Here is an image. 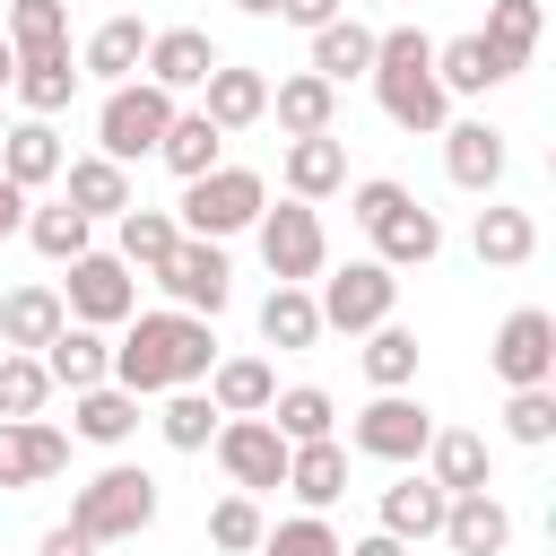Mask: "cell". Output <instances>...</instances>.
<instances>
[{
    "label": "cell",
    "instance_id": "obj_1",
    "mask_svg": "<svg viewBox=\"0 0 556 556\" xmlns=\"http://www.w3.org/2000/svg\"><path fill=\"white\" fill-rule=\"evenodd\" d=\"M208 365H217V330L200 321V313H130V330H122V348H113V382L130 391V400H165V391H200L208 382Z\"/></svg>",
    "mask_w": 556,
    "mask_h": 556
},
{
    "label": "cell",
    "instance_id": "obj_2",
    "mask_svg": "<svg viewBox=\"0 0 556 556\" xmlns=\"http://www.w3.org/2000/svg\"><path fill=\"white\" fill-rule=\"evenodd\" d=\"M374 96L400 130H443L452 122V96L434 78V35L426 26H374Z\"/></svg>",
    "mask_w": 556,
    "mask_h": 556
},
{
    "label": "cell",
    "instance_id": "obj_3",
    "mask_svg": "<svg viewBox=\"0 0 556 556\" xmlns=\"http://www.w3.org/2000/svg\"><path fill=\"white\" fill-rule=\"evenodd\" d=\"M356 226L374 235V261L382 269H426L434 252H443V217L408 191V182H391V174H374V182H356Z\"/></svg>",
    "mask_w": 556,
    "mask_h": 556
},
{
    "label": "cell",
    "instance_id": "obj_4",
    "mask_svg": "<svg viewBox=\"0 0 556 556\" xmlns=\"http://www.w3.org/2000/svg\"><path fill=\"white\" fill-rule=\"evenodd\" d=\"M148 521H156V478H148V469H130V460L96 469V478L78 486V504H70V530H78V539H96V547L139 539Z\"/></svg>",
    "mask_w": 556,
    "mask_h": 556
},
{
    "label": "cell",
    "instance_id": "obj_5",
    "mask_svg": "<svg viewBox=\"0 0 556 556\" xmlns=\"http://www.w3.org/2000/svg\"><path fill=\"white\" fill-rule=\"evenodd\" d=\"M261 208H269V182H261L252 165H217V174L182 182V208H174V226H182L191 243H226V235H243Z\"/></svg>",
    "mask_w": 556,
    "mask_h": 556
},
{
    "label": "cell",
    "instance_id": "obj_6",
    "mask_svg": "<svg viewBox=\"0 0 556 556\" xmlns=\"http://www.w3.org/2000/svg\"><path fill=\"white\" fill-rule=\"evenodd\" d=\"M165 122H174V96L148 87V78H122V87H104V104H96V156H113V165L156 156Z\"/></svg>",
    "mask_w": 556,
    "mask_h": 556
},
{
    "label": "cell",
    "instance_id": "obj_7",
    "mask_svg": "<svg viewBox=\"0 0 556 556\" xmlns=\"http://www.w3.org/2000/svg\"><path fill=\"white\" fill-rule=\"evenodd\" d=\"M252 235H261V261H269L278 287H304V278H321V261H330V235H321V208H313V200L261 208Z\"/></svg>",
    "mask_w": 556,
    "mask_h": 556
},
{
    "label": "cell",
    "instance_id": "obj_8",
    "mask_svg": "<svg viewBox=\"0 0 556 556\" xmlns=\"http://www.w3.org/2000/svg\"><path fill=\"white\" fill-rule=\"evenodd\" d=\"M348 443H356L365 460L408 469V460H426V443H434V408H426V400H408V391H374V400L356 408Z\"/></svg>",
    "mask_w": 556,
    "mask_h": 556
},
{
    "label": "cell",
    "instance_id": "obj_9",
    "mask_svg": "<svg viewBox=\"0 0 556 556\" xmlns=\"http://www.w3.org/2000/svg\"><path fill=\"white\" fill-rule=\"evenodd\" d=\"M391 304H400V269H382V261H348V269H330L321 295H313L321 330H382Z\"/></svg>",
    "mask_w": 556,
    "mask_h": 556
},
{
    "label": "cell",
    "instance_id": "obj_10",
    "mask_svg": "<svg viewBox=\"0 0 556 556\" xmlns=\"http://www.w3.org/2000/svg\"><path fill=\"white\" fill-rule=\"evenodd\" d=\"M61 313L87 321V330H113V321L139 313V278H130L113 252H78V261H70V287H61Z\"/></svg>",
    "mask_w": 556,
    "mask_h": 556
},
{
    "label": "cell",
    "instance_id": "obj_11",
    "mask_svg": "<svg viewBox=\"0 0 556 556\" xmlns=\"http://www.w3.org/2000/svg\"><path fill=\"white\" fill-rule=\"evenodd\" d=\"M486 365H495V382H504V391H539V382H556V313H539V304L504 313V330H495Z\"/></svg>",
    "mask_w": 556,
    "mask_h": 556
},
{
    "label": "cell",
    "instance_id": "obj_12",
    "mask_svg": "<svg viewBox=\"0 0 556 556\" xmlns=\"http://www.w3.org/2000/svg\"><path fill=\"white\" fill-rule=\"evenodd\" d=\"M217 469L235 478V495H261V486H287V434L269 417H217Z\"/></svg>",
    "mask_w": 556,
    "mask_h": 556
},
{
    "label": "cell",
    "instance_id": "obj_13",
    "mask_svg": "<svg viewBox=\"0 0 556 556\" xmlns=\"http://www.w3.org/2000/svg\"><path fill=\"white\" fill-rule=\"evenodd\" d=\"M156 287L174 295V313H200V321H217L226 313V295H235V269H226V243H174V261L156 269Z\"/></svg>",
    "mask_w": 556,
    "mask_h": 556
},
{
    "label": "cell",
    "instance_id": "obj_14",
    "mask_svg": "<svg viewBox=\"0 0 556 556\" xmlns=\"http://www.w3.org/2000/svg\"><path fill=\"white\" fill-rule=\"evenodd\" d=\"M208 70H217V43H208V26H156V35H148V61H139V78H148V87H165L174 104H182V96H200V87H208Z\"/></svg>",
    "mask_w": 556,
    "mask_h": 556
},
{
    "label": "cell",
    "instance_id": "obj_15",
    "mask_svg": "<svg viewBox=\"0 0 556 556\" xmlns=\"http://www.w3.org/2000/svg\"><path fill=\"white\" fill-rule=\"evenodd\" d=\"M70 469V434L61 426H43V417H0V486L17 495V486H43V478H61Z\"/></svg>",
    "mask_w": 556,
    "mask_h": 556
},
{
    "label": "cell",
    "instance_id": "obj_16",
    "mask_svg": "<svg viewBox=\"0 0 556 556\" xmlns=\"http://www.w3.org/2000/svg\"><path fill=\"white\" fill-rule=\"evenodd\" d=\"M156 156H165V174H174V182H200V174H217V165H226V130H217L200 104H174V122H165Z\"/></svg>",
    "mask_w": 556,
    "mask_h": 556
},
{
    "label": "cell",
    "instance_id": "obj_17",
    "mask_svg": "<svg viewBox=\"0 0 556 556\" xmlns=\"http://www.w3.org/2000/svg\"><path fill=\"white\" fill-rule=\"evenodd\" d=\"M174 243H182L174 208H148V200H130V208L113 217V261H122V269H139V278H156V269L174 261Z\"/></svg>",
    "mask_w": 556,
    "mask_h": 556
},
{
    "label": "cell",
    "instance_id": "obj_18",
    "mask_svg": "<svg viewBox=\"0 0 556 556\" xmlns=\"http://www.w3.org/2000/svg\"><path fill=\"white\" fill-rule=\"evenodd\" d=\"M61 287H9L0 295V348L9 356H43L52 339H61Z\"/></svg>",
    "mask_w": 556,
    "mask_h": 556
},
{
    "label": "cell",
    "instance_id": "obj_19",
    "mask_svg": "<svg viewBox=\"0 0 556 556\" xmlns=\"http://www.w3.org/2000/svg\"><path fill=\"white\" fill-rule=\"evenodd\" d=\"M287 495H295L304 513H330V504L348 495V443H339V434L287 443Z\"/></svg>",
    "mask_w": 556,
    "mask_h": 556
},
{
    "label": "cell",
    "instance_id": "obj_20",
    "mask_svg": "<svg viewBox=\"0 0 556 556\" xmlns=\"http://www.w3.org/2000/svg\"><path fill=\"white\" fill-rule=\"evenodd\" d=\"M434 539H443L452 556H504V547H513V513L478 486V495H452V504H443V530H434Z\"/></svg>",
    "mask_w": 556,
    "mask_h": 556
},
{
    "label": "cell",
    "instance_id": "obj_21",
    "mask_svg": "<svg viewBox=\"0 0 556 556\" xmlns=\"http://www.w3.org/2000/svg\"><path fill=\"white\" fill-rule=\"evenodd\" d=\"M61 165H70V148H61L52 122H9V130H0V182L43 191V182H61Z\"/></svg>",
    "mask_w": 556,
    "mask_h": 556
},
{
    "label": "cell",
    "instance_id": "obj_22",
    "mask_svg": "<svg viewBox=\"0 0 556 556\" xmlns=\"http://www.w3.org/2000/svg\"><path fill=\"white\" fill-rule=\"evenodd\" d=\"M443 174L486 200V191L504 182V130H486V122H443Z\"/></svg>",
    "mask_w": 556,
    "mask_h": 556
},
{
    "label": "cell",
    "instance_id": "obj_23",
    "mask_svg": "<svg viewBox=\"0 0 556 556\" xmlns=\"http://www.w3.org/2000/svg\"><path fill=\"white\" fill-rule=\"evenodd\" d=\"M61 200L96 226V217H122L139 191H130V165H113V156H70V165H61Z\"/></svg>",
    "mask_w": 556,
    "mask_h": 556
},
{
    "label": "cell",
    "instance_id": "obj_24",
    "mask_svg": "<svg viewBox=\"0 0 556 556\" xmlns=\"http://www.w3.org/2000/svg\"><path fill=\"white\" fill-rule=\"evenodd\" d=\"M43 374H52V391H96V382H113V339L87 321H61V339L43 348Z\"/></svg>",
    "mask_w": 556,
    "mask_h": 556
},
{
    "label": "cell",
    "instance_id": "obj_25",
    "mask_svg": "<svg viewBox=\"0 0 556 556\" xmlns=\"http://www.w3.org/2000/svg\"><path fill=\"white\" fill-rule=\"evenodd\" d=\"M200 113H208V122L235 139V130H252V122L269 113V78H261V70H235V61H217V70H208V87H200Z\"/></svg>",
    "mask_w": 556,
    "mask_h": 556
},
{
    "label": "cell",
    "instance_id": "obj_26",
    "mask_svg": "<svg viewBox=\"0 0 556 556\" xmlns=\"http://www.w3.org/2000/svg\"><path fill=\"white\" fill-rule=\"evenodd\" d=\"M278 182H287V200H330V191L348 182V148H339V130H321V139H287Z\"/></svg>",
    "mask_w": 556,
    "mask_h": 556
},
{
    "label": "cell",
    "instance_id": "obj_27",
    "mask_svg": "<svg viewBox=\"0 0 556 556\" xmlns=\"http://www.w3.org/2000/svg\"><path fill=\"white\" fill-rule=\"evenodd\" d=\"M148 35H156V26H139V17H104V26L87 35V52H78V78H104V87L139 78V61H148Z\"/></svg>",
    "mask_w": 556,
    "mask_h": 556
},
{
    "label": "cell",
    "instance_id": "obj_28",
    "mask_svg": "<svg viewBox=\"0 0 556 556\" xmlns=\"http://www.w3.org/2000/svg\"><path fill=\"white\" fill-rule=\"evenodd\" d=\"M269 113H278V130H287V139H321V130L339 122V87H330V78H313V70H295V78H278V87H269Z\"/></svg>",
    "mask_w": 556,
    "mask_h": 556
},
{
    "label": "cell",
    "instance_id": "obj_29",
    "mask_svg": "<svg viewBox=\"0 0 556 556\" xmlns=\"http://www.w3.org/2000/svg\"><path fill=\"white\" fill-rule=\"evenodd\" d=\"M200 391H208V408H217V417H261V408L278 400V374H269L261 356H217Z\"/></svg>",
    "mask_w": 556,
    "mask_h": 556
},
{
    "label": "cell",
    "instance_id": "obj_30",
    "mask_svg": "<svg viewBox=\"0 0 556 556\" xmlns=\"http://www.w3.org/2000/svg\"><path fill=\"white\" fill-rule=\"evenodd\" d=\"M70 434L78 443H130L139 434V400L122 391V382H96V391H70Z\"/></svg>",
    "mask_w": 556,
    "mask_h": 556
},
{
    "label": "cell",
    "instance_id": "obj_31",
    "mask_svg": "<svg viewBox=\"0 0 556 556\" xmlns=\"http://www.w3.org/2000/svg\"><path fill=\"white\" fill-rule=\"evenodd\" d=\"M9 87H17V104H26V122H52V113H61L70 96H78V61H70V43H61V52H26Z\"/></svg>",
    "mask_w": 556,
    "mask_h": 556
},
{
    "label": "cell",
    "instance_id": "obj_32",
    "mask_svg": "<svg viewBox=\"0 0 556 556\" xmlns=\"http://www.w3.org/2000/svg\"><path fill=\"white\" fill-rule=\"evenodd\" d=\"M469 243H478V261H486V269H521V261L539 252V217H530V208L486 200V208H478V226H469Z\"/></svg>",
    "mask_w": 556,
    "mask_h": 556
},
{
    "label": "cell",
    "instance_id": "obj_33",
    "mask_svg": "<svg viewBox=\"0 0 556 556\" xmlns=\"http://www.w3.org/2000/svg\"><path fill=\"white\" fill-rule=\"evenodd\" d=\"M426 478H434L443 495H478V486H486V434H469V426H434V443H426Z\"/></svg>",
    "mask_w": 556,
    "mask_h": 556
},
{
    "label": "cell",
    "instance_id": "obj_34",
    "mask_svg": "<svg viewBox=\"0 0 556 556\" xmlns=\"http://www.w3.org/2000/svg\"><path fill=\"white\" fill-rule=\"evenodd\" d=\"M443 504H452V495H443L426 469L400 478V486H382V539H400V547H408V539H434V530H443Z\"/></svg>",
    "mask_w": 556,
    "mask_h": 556
},
{
    "label": "cell",
    "instance_id": "obj_35",
    "mask_svg": "<svg viewBox=\"0 0 556 556\" xmlns=\"http://www.w3.org/2000/svg\"><path fill=\"white\" fill-rule=\"evenodd\" d=\"M478 43L504 61V78H513V70H530V52H539V0H486Z\"/></svg>",
    "mask_w": 556,
    "mask_h": 556
},
{
    "label": "cell",
    "instance_id": "obj_36",
    "mask_svg": "<svg viewBox=\"0 0 556 556\" xmlns=\"http://www.w3.org/2000/svg\"><path fill=\"white\" fill-rule=\"evenodd\" d=\"M365 70H374V26H365V17H330V26L313 35V78L339 87V78H365Z\"/></svg>",
    "mask_w": 556,
    "mask_h": 556
},
{
    "label": "cell",
    "instance_id": "obj_37",
    "mask_svg": "<svg viewBox=\"0 0 556 556\" xmlns=\"http://www.w3.org/2000/svg\"><path fill=\"white\" fill-rule=\"evenodd\" d=\"M261 417H269V426H278L287 443H321V434L339 426V400H330L321 382H287V391H278V400L261 408Z\"/></svg>",
    "mask_w": 556,
    "mask_h": 556
},
{
    "label": "cell",
    "instance_id": "obj_38",
    "mask_svg": "<svg viewBox=\"0 0 556 556\" xmlns=\"http://www.w3.org/2000/svg\"><path fill=\"white\" fill-rule=\"evenodd\" d=\"M434 78H443V96H486V87H504V61L478 35H452V43H434Z\"/></svg>",
    "mask_w": 556,
    "mask_h": 556
},
{
    "label": "cell",
    "instance_id": "obj_39",
    "mask_svg": "<svg viewBox=\"0 0 556 556\" xmlns=\"http://www.w3.org/2000/svg\"><path fill=\"white\" fill-rule=\"evenodd\" d=\"M43 261H78V252H96V226L70 208V200H52V208H26V226H17Z\"/></svg>",
    "mask_w": 556,
    "mask_h": 556
},
{
    "label": "cell",
    "instance_id": "obj_40",
    "mask_svg": "<svg viewBox=\"0 0 556 556\" xmlns=\"http://www.w3.org/2000/svg\"><path fill=\"white\" fill-rule=\"evenodd\" d=\"M261 339H269V348H313V339H321L313 287H269V295H261Z\"/></svg>",
    "mask_w": 556,
    "mask_h": 556
},
{
    "label": "cell",
    "instance_id": "obj_41",
    "mask_svg": "<svg viewBox=\"0 0 556 556\" xmlns=\"http://www.w3.org/2000/svg\"><path fill=\"white\" fill-rule=\"evenodd\" d=\"M365 382L374 391H408L417 382V330H400V321L365 330Z\"/></svg>",
    "mask_w": 556,
    "mask_h": 556
},
{
    "label": "cell",
    "instance_id": "obj_42",
    "mask_svg": "<svg viewBox=\"0 0 556 556\" xmlns=\"http://www.w3.org/2000/svg\"><path fill=\"white\" fill-rule=\"evenodd\" d=\"M70 43V0H9V52H61Z\"/></svg>",
    "mask_w": 556,
    "mask_h": 556
},
{
    "label": "cell",
    "instance_id": "obj_43",
    "mask_svg": "<svg viewBox=\"0 0 556 556\" xmlns=\"http://www.w3.org/2000/svg\"><path fill=\"white\" fill-rule=\"evenodd\" d=\"M156 434H165L174 452H208V434H217V408H208V391H165V408H156Z\"/></svg>",
    "mask_w": 556,
    "mask_h": 556
},
{
    "label": "cell",
    "instance_id": "obj_44",
    "mask_svg": "<svg viewBox=\"0 0 556 556\" xmlns=\"http://www.w3.org/2000/svg\"><path fill=\"white\" fill-rule=\"evenodd\" d=\"M261 495H226V504H208V547H226V556H261Z\"/></svg>",
    "mask_w": 556,
    "mask_h": 556
},
{
    "label": "cell",
    "instance_id": "obj_45",
    "mask_svg": "<svg viewBox=\"0 0 556 556\" xmlns=\"http://www.w3.org/2000/svg\"><path fill=\"white\" fill-rule=\"evenodd\" d=\"M43 400H52L43 356H9L0 348V417H43Z\"/></svg>",
    "mask_w": 556,
    "mask_h": 556
},
{
    "label": "cell",
    "instance_id": "obj_46",
    "mask_svg": "<svg viewBox=\"0 0 556 556\" xmlns=\"http://www.w3.org/2000/svg\"><path fill=\"white\" fill-rule=\"evenodd\" d=\"M504 434L530 443V452L556 443V391H547V382H539V391H513V400H504Z\"/></svg>",
    "mask_w": 556,
    "mask_h": 556
},
{
    "label": "cell",
    "instance_id": "obj_47",
    "mask_svg": "<svg viewBox=\"0 0 556 556\" xmlns=\"http://www.w3.org/2000/svg\"><path fill=\"white\" fill-rule=\"evenodd\" d=\"M261 556H339V530H330L321 513H295V521L261 530Z\"/></svg>",
    "mask_w": 556,
    "mask_h": 556
},
{
    "label": "cell",
    "instance_id": "obj_48",
    "mask_svg": "<svg viewBox=\"0 0 556 556\" xmlns=\"http://www.w3.org/2000/svg\"><path fill=\"white\" fill-rule=\"evenodd\" d=\"M269 17H287V26H304V35H321L330 17H348V0H278Z\"/></svg>",
    "mask_w": 556,
    "mask_h": 556
},
{
    "label": "cell",
    "instance_id": "obj_49",
    "mask_svg": "<svg viewBox=\"0 0 556 556\" xmlns=\"http://www.w3.org/2000/svg\"><path fill=\"white\" fill-rule=\"evenodd\" d=\"M35 556H96V539H78L70 521H52V530L35 539Z\"/></svg>",
    "mask_w": 556,
    "mask_h": 556
},
{
    "label": "cell",
    "instance_id": "obj_50",
    "mask_svg": "<svg viewBox=\"0 0 556 556\" xmlns=\"http://www.w3.org/2000/svg\"><path fill=\"white\" fill-rule=\"evenodd\" d=\"M17 226H26V191H17V182H0V235H17Z\"/></svg>",
    "mask_w": 556,
    "mask_h": 556
},
{
    "label": "cell",
    "instance_id": "obj_51",
    "mask_svg": "<svg viewBox=\"0 0 556 556\" xmlns=\"http://www.w3.org/2000/svg\"><path fill=\"white\" fill-rule=\"evenodd\" d=\"M339 556H408V547H400V539H382V530H374V539H356V547H339Z\"/></svg>",
    "mask_w": 556,
    "mask_h": 556
},
{
    "label": "cell",
    "instance_id": "obj_52",
    "mask_svg": "<svg viewBox=\"0 0 556 556\" xmlns=\"http://www.w3.org/2000/svg\"><path fill=\"white\" fill-rule=\"evenodd\" d=\"M9 78H17V52H9V35H0V96H9Z\"/></svg>",
    "mask_w": 556,
    "mask_h": 556
},
{
    "label": "cell",
    "instance_id": "obj_53",
    "mask_svg": "<svg viewBox=\"0 0 556 556\" xmlns=\"http://www.w3.org/2000/svg\"><path fill=\"white\" fill-rule=\"evenodd\" d=\"M235 9H243V17H269V9H278V0H235Z\"/></svg>",
    "mask_w": 556,
    "mask_h": 556
},
{
    "label": "cell",
    "instance_id": "obj_54",
    "mask_svg": "<svg viewBox=\"0 0 556 556\" xmlns=\"http://www.w3.org/2000/svg\"><path fill=\"white\" fill-rule=\"evenodd\" d=\"M0 130H9V113H0Z\"/></svg>",
    "mask_w": 556,
    "mask_h": 556
}]
</instances>
